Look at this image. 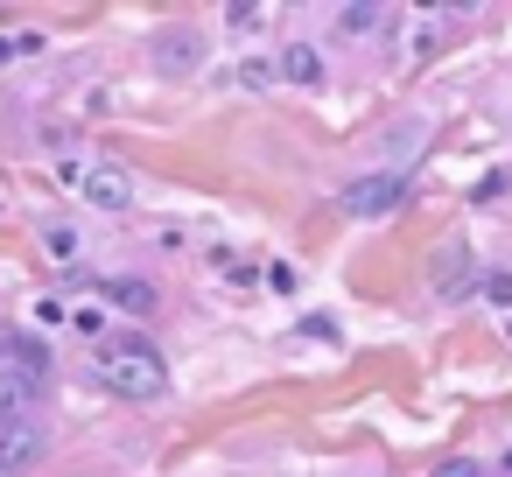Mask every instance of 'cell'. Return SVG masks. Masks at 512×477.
<instances>
[{
  "label": "cell",
  "instance_id": "obj_3",
  "mask_svg": "<svg viewBox=\"0 0 512 477\" xmlns=\"http://www.w3.org/2000/svg\"><path fill=\"white\" fill-rule=\"evenodd\" d=\"M43 456V428L36 421H15V428H0V477H15Z\"/></svg>",
  "mask_w": 512,
  "mask_h": 477
},
{
  "label": "cell",
  "instance_id": "obj_4",
  "mask_svg": "<svg viewBox=\"0 0 512 477\" xmlns=\"http://www.w3.org/2000/svg\"><path fill=\"white\" fill-rule=\"evenodd\" d=\"M29 407H36V379L29 372H0V428H15V421H29Z\"/></svg>",
  "mask_w": 512,
  "mask_h": 477
},
{
  "label": "cell",
  "instance_id": "obj_13",
  "mask_svg": "<svg viewBox=\"0 0 512 477\" xmlns=\"http://www.w3.org/2000/svg\"><path fill=\"white\" fill-rule=\"evenodd\" d=\"M435 477H477V463H470V456H456V463H442Z\"/></svg>",
  "mask_w": 512,
  "mask_h": 477
},
{
  "label": "cell",
  "instance_id": "obj_12",
  "mask_svg": "<svg viewBox=\"0 0 512 477\" xmlns=\"http://www.w3.org/2000/svg\"><path fill=\"white\" fill-rule=\"evenodd\" d=\"M484 295H491L498 309H512V274H491V281H484Z\"/></svg>",
  "mask_w": 512,
  "mask_h": 477
},
{
  "label": "cell",
  "instance_id": "obj_9",
  "mask_svg": "<svg viewBox=\"0 0 512 477\" xmlns=\"http://www.w3.org/2000/svg\"><path fill=\"white\" fill-rule=\"evenodd\" d=\"M372 22H379V8H344V15H337V29H344V36H365Z\"/></svg>",
  "mask_w": 512,
  "mask_h": 477
},
{
  "label": "cell",
  "instance_id": "obj_6",
  "mask_svg": "<svg viewBox=\"0 0 512 477\" xmlns=\"http://www.w3.org/2000/svg\"><path fill=\"white\" fill-rule=\"evenodd\" d=\"M463 288H470V253L456 246V253L435 260V295H463Z\"/></svg>",
  "mask_w": 512,
  "mask_h": 477
},
{
  "label": "cell",
  "instance_id": "obj_7",
  "mask_svg": "<svg viewBox=\"0 0 512 477\" xmlns=\"http://www.w3.org/2000/svg\"><path fill=\"white\" fill-rule=\"evenodd\" d=\"M106 295H113L120 309H134V316H148V309H155V288H148V281H113Z\"/></svg>",
  "mask_w": 512,
  "mask_h": 477
},
{
  "label": "cell",
  "instance_id": "obj_1",
  "mask_svg": "<svg viewBox=\"0 0 512 477\" xmlns=\"http://www.w3.org/2000/svg\"><path fill=\"white\" fill-rule=\"evenodd\" d=\"M99 386L120 393V400H155L169 386V365H162V351L148 337H120V344L99 351Z\"/></svg>",
  "mask_w": 512,
  "mask_h": 477
},
{
  "label": "cell",
  "instance_id": "obj_5",
  "mask_svg": "<svg viewBox=\"0 0 512 477\" xmlns=\"http://www.w3.org/2000/svg\"><path fill=\"white\" fill-rule=\"evenodd\" d=\"M85 190H92V204H99V211H127V197H134V183H127L113 162H106V169H92V176H85Z\"/></svg>",
  "mask_w": 512,
  "mask_h": 477
},
{
  "label": "cell",
  "instance_id": "obj_2",
  "mask_svg": "<svg viewBox=\"0 0 512 477\" xmlns=\"http://www.w3.org/2000/svg\"><path fill=\"white\" fill-rule=\"evenodd\" d=\"M400 197H407V183H400V176L344 183V211H351V218H386V211H400Z\"/></svg>",
  "mask_w": 512,
  "mask_h": 477
},
{
  "label": "cell",
  "instance_id": "obj_11",
  "mask_svg": "<svg viewBox=\"0 0 512 477\" xmlns=\"http://www.w3.org/2000/svg\"><path fill=\"white\" fill-rule=\"evenodd\" d=\"M43 36H0V64H8V57H29Z\"/></svg>",
  "mask_w": 512,
  "mask_h": 477
},
{
  "label": "cell",
  "instance_id": "obj_8",
  "mask_svg": "<svg viewBox=\"0 0 512 477\" xmlns=\"http://www.w3.org/2000/svg\"><path fill=\"white\" fill-rule=\"evenodd\" d=\"M281 78H295V85H316V78H323L316 50H288V57H281Z\"/></svg>",
  "mask_w": 512,
  "mask_h": 477
},
{
  "label": "cell",
  "instance_id": "obj_10",
  "mask_svg": "<svg viewBox=\"0 0 512 477\" xmlns=\"http://www.w3.org/2000/svg\"><path fill=\"white\" fill-rule=\"evenodd\" d=\"M162 71H190V36H169V50H162Z\"/></svg>",
  "mask_w": 512,
  "mask_h": 477
}]
</instances>
